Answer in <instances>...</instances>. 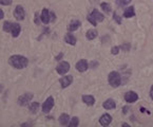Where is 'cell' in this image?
Instances as JSON below:
<instances>
[{
  "label": "cell",
  "mask_w": 153,
  "mask_h": 127,
  "mask_svg": "<svg viewBox=\"0 0 153 127\" xmlns=\"http://www.w3.org/2000/svg\"><path fill=\"white\" fill-rule=\"evenodd\" d=\"M9 64L11 65L12 67L16 69H23L27 66V64H29V61L25 56L23 55H12L9 59Z\"/></svg>",
  "instance_id": "6da1fadb"
},
{
  "label": "cell",
  "mask_w": 153,
  "mask_h": 127,
  "mask_svg": "<svg viewBox=\"0 0 153 127\" xmlns=\"http://www.w3.org/2000/svg\"><path fill=\"white\" fill-rule=\"evenodd\" d=\"M100 7H101V9L106 12V13H110L111 12V5L109 4V3L102 2V3H100Z\"/></svg>",
  "instance_id": "603a6c76"
},
{
  "label": "cell",
  "mask_w": 153,
  "mask_h": 127,
  "mask_svg": "<svg viewBox=\"0 0 153 127\" xmlns=\"http://www.w3.org/2000/svg\"><path fill=\"white\" fill-rule=\"evenodd\" d=\"M50 19H51V14H50V12L48 11V9H43L40 14L41 22L45 23V25H48V23L50 22Z\"/></svg>",
  "instance_id": "8fae6325"
},
{
  "label": "cell",
  "mask_w": 153,
  "mask_h": 127,
  "mask_svg": "<svg viewBox=\"0 0 153 127\" xmlns=\"http://www.w3.org/2000/svg\"><path fill=\"white\" fill-rule=\"evenodd\" d=\"M33 96H34L33 93H31V92L25 93V94H22L21 96H19L18 100H17V103H18V105H20V106H27L32 101Z\"/></svg>",
  "instance_id": "277c9868"
},
{
  "label": "cell",
  "mask_w": 153,
  "mask_h": 127,
  "mask_svg": "<svg viewBox=\"0 0 153 127\" xmlns=\"http://www.w3.org/2000/svg\"><path fill=\"white\" fill-rule=\"evenodd\" d=\"M97 35H98V32L95 29H90L88 30V32L86 33V37L89 39V40H93L94 38H96Z\"/></svg>",
  "instance_id": "ffe728a7"
},
{
  "label": "cell",
  "mask_w": 153,
  "mask_h": 127,
  "mask_svg": "<svg viewBox=\"0 0 153 127\" xmlns=\"http://www.w3.org/2000/svg\"><path fill=\"white\" fill-rule=\"evenodd\" d=\"M102 106H104L105 109L111 110V109H115V107H116V104H115L114 100H112V99H108L106 102H104V105H102Z\"/></svg>",
  "instance_id": "ac0fdd59"
},
{
  "label": "cell",
  "mask_w": 153,
  "mask_h": 127,
  "mask_svg": "<svg viewBox=\"0 0 153 127\" xmlns=\"http://www.w3.org/2000/svg\"><path fill=\"white\" fill-rule=\"evenodd\" d=\"M120 47H113L112 49H111V53H112L113 55H116V54H118V52H120Z\"/></svg>",
  "instance_id": "4316f807"
},
{
  "label": "cell",
  "mask_w": 153,
  "mask_h": 127,
  "mask_svg": "<svg viewBox=\"0 0 153 127\" xmlns=\"http://www.w3.org/2000/svg\"><path fill=\"white\" fill-rule=\"evenodd\" d=\"M132 0H116V4L120 7H125V5L129 4Z\"/></svg>",
  "instance_id": "d4e9b609"
},
{
  "label": "cell",
  "mask_w": 153,
  "mask_h": 127,
  "mask_svg": "<svg viewBox=\"0 0 153 127\" xmlns=\"http://www.w3.org/2000/svg\"><path fill=\"white\" fill-rule=\"evenodd\" d=\"M13 0H0V3L2 5H11Z\"/></svg>",
  "instance_id": "83f0119b"
},
{
  "label": "cell",
  "mask_w": 153,
  "mask_h": 127,
  "mask_svg": "<svg viewBox=\"0 0 153 127\" xmlns=\"http://www.w3.org/2000/svg\"><path fill=\"white\" fill-rule=\"evenodd\" d=\"M65 41L71 46H75L76 45V37L73 34H71V33H68L65 36Z\"/></svg>",
  "instance_id": "5bb4252c"
},
{
  "label": "cell",
  "mask_w": 153,
  "mask_h": 127,
  "mask_svg": "<svg viewBox=\"0 0 153 127\" xmlns=\"http://www.w3.org/2000/svg\"><path fill=\"white\" fill-rule=\"evenodd\" d=\"M81 25V22L79 20H72L70 22V25H68V30L70 32L76 31L77 29H79V27Z\"/></svg>",
  "instance_id": "9a60e30c"
},
{
  "label": "cell",
  "mask_w": 153,
  "mask_h": 127,
  "mask_svg": "<svg viewBox=\"0 0 153 127\" xmlns=\"http://www.w3.org/2000/svg\"><path fill=\"white\" fill-rule=\"evenodd\" d=\"M105 19L104 15L101 13H99L97 10H93L92 13L88 15V20L92 23L93 25H96L97 22H100Z\"/></svg>",
  "instance_id": "3957f363"
},
{
  "label": "cell",
  "mask_w": 153,
  "mask_h": 127,
  "mask_svg": "<svg viewBox=\"0 0 153 127\" xmlns=\"http://www.w3.org/2000/svg\"><path fill=\"white\" fill-rule=\"evenodd\" d=\"M53 107H54V98L49 96L42 104V112L43 114H49L50 111L52 110Z\"/></svg>",
  "instance_id": "5b68a950"
},
{
  "label": "cell",
  "mask_w": 153,
  "mask_h": 127,
  "mask_svg": "<svg viewBox=\"0 0 153 127\" xmlns=\"http://www.w3.org/2000/svg\"><path fill=\"white\" fill-rule=\"evenodd\" d=\"M75 67H76V70L79 71V72H86L89 68L88 61L86 59H80V61H78L76 63Z\"/></svg>",
  "instance_id": "9c48e42d"
},
{
  "label": "cell",
  "mask_w": 153,
  "mask_h": 127,
  "mask_svg": "<svg viewBox=\"0 0 153 127\" xmlns=\"http://www.w3.org/2000/svg\"><path fill=\"white\" fill-rule=\"evenodd\" d=\"M150 98H151V100L153 101V85L151 86V89H150Z\"/></svg>",
  "instance_id": "f546056e"
},
{
  "label": "cell",
  "mask_w": 153,
  "mask_h": 127,
  "mask_svg": "<svg viewBox=\"0 0 153 127\" xmlns=\"http://www.w3.org/2000/svg\"><path fill=\"white\" fill-rule=\"evenodd\" d=\"M39 108V104L37 102H34L31 104V106H30V112H31L32 114H35L37 112V110H38Z\"/></svg>",
  "instance_id": "44dd1931"
},
{
  "label": "cell",
  "mask_w": 153,
  "mask_h": 127,
  "mask_svg": "<svg viewBox=\"0 0 153 127\" xmlns=\"http://www.w3.org/2000/svg\"><path fill=\"white\" fill-rule=\"evenodd\" d=\"M59 83H60L62 88H67V87H69L73 83V76L72 75H65V76H62L60 78V81H59Z\"/></svg>",
  "instance_id": "30bf717a"
},
{
  "label": "cell",
  "mask_w": 153,
  "mask_h": 127,
  "mask_svg": "<svg viewBox=\"0 0 153 127\" xmlns=\"http://www.w3.org/2000/svg\"><path fill=\"white\" fill-rule=\"evenodd\" d=\"M61 57H62V53H60V54H59L58 56L56 57V61H60L59 58H61Z\"/></svg>",
  "instance_id": "1f68e13d"
},
{
  "label": "cell",
  "mask_w": 153,
  "mask_h": 127,
  "mask_svg": "<svg viewBox=\"0 0 153 127\" xmlns=\"http://www.w3.org/2000/svg\"><path fill=\"white\" fill-rule=\"evenodd\" d=\"M134 16H135L134 7H129L124 11V17H126V18H132Z\"/></svg>",
  "instance_id": "e0dca14e"
},
{
  "label": "cell",
  "mask_w": 153,
  "mask_h": 127,
  "mask_svg": "<svg viewBox=\"0 0 153 127\" xmlns=\"http://www.w3.org/2000/svg\"><path fill=\"white\" fill-rule=\"evenodd\" d=\"M0 18L1 19L4 18V12H3L2 10H0Z\"/></svg>",
  "instance_id": "4dcf8cb0"
},
{
  "label": "cell",
  "mask_w": 153,
  "mask_h": 127,
  "mask_svg": "<svg viewBox=\"0 0 153 127\" xmlns=\"http://www.w3.org/2000/svg\"><path fill=\"white\" fill-rule=\"evenodd\" d=\"M113 18H114V20L116 21V23H118V25L122 23V17H120L116 12H114V14H113Z\"/></svg>",
  "instance_id": "484cf974"
},
{
  "label": "cell",
  "mask_w": 153,
  "mask_h": 127,
  "mask_svg": "<svg viewBox=\"0 0 153 127\" xmlns=\"http://www.w3.org/2000/svg\"><path fill=\"white\" fill-rule=\"evenodd\" d=\"M69 70H70V64L68 61H60L56 67L57 73L60 75H65V73L69 72Z\"/></svg>",
  "instance_id": "8992f818"
},
{
  "label": "cell",
  "mask_w": 153,
  "mask_h": 127,
  "mask_svg": "<svg viewBox=\"0 0 153 127\" xmlns=\"http://www.w3.org/2000/svg\"><path fill=\"white\" fill-rule=\"evenodd\" d=\"M79 124V119L77 117H74V118L71 119L70 123H69V126H78Z\"/></svg>",
  "instance_id": "cb8c5ba5"
},
{
  "label": "cell",
  "mask_w": 153,
  "mask_h": 127,
  "mask_svg": "<svg viewBox=\"0 0 153 127\" xmlns=\"http://www.w3.org/2000/svg\"><path fill=\"white\" fill-rule=\"evenodd\" d=\"M14 17L19 21L25 19V9H23L22 5H17V7H15V10H14Z\"/></svg>",
  "instance_id": "52a82bcc"
},
{
  "label": "cell",
  "mask_w": 153,
  "mask_h": 127,
  "mask_svg": "<svg viewBox=\"0 0 153 127\" xmlns=\"http://www.w3.org/2000/svg\"><path fill=\"white\" fill-rule=\"evenodd\" d=\"M137 100H138V94L136 92H134V91H128V92L125 94V101H126L127 103L132 104V103L136 102Z\"/></svg>",
  "instance_id": "ba28073f"
},
{
  "label": "cell",
  "mask_w": 153,
  "mask_h": 127,
  "mask_svg": "<svg viewBox=\"0 0 153 127\" xmlns=\"http://www.w3.org/2000/svg\"><path fill=\"white\" fill-rule=\"evenodd\" d=\"M12 27H13V22H11V21H5V22L3 23V25H2L3 31H5V32H11Z\"/></svg>",
  "instance_id": "7402d4cb"
},
{
  "label": "cell",
  "mask_w": 153,
  "mask_h": 127,
  "mask_svg": "<svg viewBox=\"0 0 153 127\" xmlns=\"http://www.w3.org/2000/svg\"><path fill=\"white\" fill-rule=\"evenodd\" d=\"M21 32V27L18 23H13V27H12L11 33L13 35V37H18V35L20 34Z\"/></svg>",
  "instance_id": "2e32d148"
},
{
  "label": "cell",
  "mask_w": 153,
  "mask_h": 127,
  "mask_svg": "<svg viewBox=\"0 0 153 127\" xmlns=\"http://www.w3.org/2000/svg\"><path fill=\"white\" fill-rule=\"evenodd\" d=\"M123 126H128L129 127V125L127 124V123H124V124H123Z\"/></svg>",
  "instance_id": "836d02e7"
},
{
  "label": "cell",
  "mask_w": 153,
  "mask_h": 127,
  "mask_svg": "<svg viewBox=\"0 0 153 127\" xmlns=\"http://www.w3.org/2000/svg\"><path fill=\"white\" fill-rule=\"evenodd\" d=\"M112 122V117L109 114H105L100 117L99 119V124L102 125V126H108L110 123Z\"/></svg>",
  "instance_id": "7c38bea8"
},
{
  "label": "cell",
  "mask_w": 153,
  "mask_h": 127,
  "mask_svg": "<svg viewBox=\"0 0 153 127\" xmlns=\"http://www.w3.org/2000/svg\"><path fill=\"white\" fill-rule=\"evenodd\" d=\"M82 101L85 104H87L88 106H93L95 104V99L93 95H82Z\"/></svg>",
  "instance_id": "4fadbf2b"
},
{
  "label": "cell",
  "mask_w": 153,
  "mask_h": 127,
  "mask_svg": "<svg viewBox=\"0 0 153 127\" xmlns=\"http://www.w3.org/2000/svg\"><path fill=\"white\" fill-rule=\"evenodd\" d=\"M128 110H129L128 107H124V114H126L127 112H128Z\"/></svg>",
  "instance_id": "d6a6232c"
},
{
  "label": "cell",
  "mask_w": 153,
  "mask_h": 127,
  "mask_svg": "<svg viewBox=\"0 0 153 127\" xmlns=\"http://www.w3.org/2000/svg\"><path fill=\"white\" fill-rule=\"evenodd\" d=\"M108 82L113 88H117L122 84V76L117 71H112L108 76Z\"/></svg>",
  "instance_id": "7a4b0ae2"
},
{
  "label": "cell",
  "mask_w": 153,
  "mask_h": 127,
  "mask_svg": "<svg viewBox=\"0 0 153 127\" xmlns=\"http://www.w3.org/2000/svg\"><path fill=\"white\" fill-rule=\"evenodd\" d=\"M120 49H123V50L125 51V52H127V51H129L130 50V45H129V43H124V45L122 46V47H120Z\"/></svg>",
  "instance_id": "f1b7e54d"
},
{
  "label": "cell",
  "mask_w": 153,
  "mask_h": 127,
  "mask_svg": "<svg viewBox=\"0 0 153 127\" xmlns=\"http://www.w3.org/2000/svg\"><path fill=\"white\" fill-rule=\"evenodd\" d=\"M71 119H70V116L67 114H62L60 117H59V123H60L61 125H63V126H65V125H69V123H70Z\"/></svg>",
  "instance_id": "d6986e66"
}]
</instances>
